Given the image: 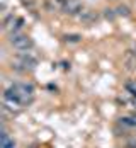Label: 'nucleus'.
Masks as SVG:
<instances>
[{
	"mask_svg": "<svg viewBox=\"0 0 136 148\" xmlns=\"http://www.w3.org/2000/svg\"><path fill=\"white\" fill-rule=\"evenodd\" d=\"M106 19H109V21H114V17H116V14H114V10H109V9H107L106 10Z\"/></svg>",
	"mask_w": 136,
	"mask_h": 148,
	"instance_id": "1a4fd4ad",
	"label": "nucleus"
},
{
	"mask_svg": "<svg viewBox=\"0 0 136 148\" xmlns=\"http://www.w3.org/2000/svg\"><path fill=\"white\" fill-rule=\"evenodd\" d=\"M10 43L14 45V48L21 49V51H27V49H31L32 45H34L32 39L27 38V36H12V38H10Z\"/></svg>",
	"mask_w": 136,
	"mask_h": 148,
	"instance_id": "f257e3e1",
	"label": "nucleus"
},
{
	"mask_svg": "<svg viewBox=\"0 0 136 148\" xmlns=\"http://www.w3.org/2000/svg\"><path fill=\"white\" fill-rule=\"evenodd\" d=\"M116 14H118V15H124V17H128V15H129V9H128L126 5H119V7H118V10H116Z\"/></svg>",
	"mask_w": 136,
	"mask_h": 148,
	"instance_id": "6e6552de",
	"label": "nucleus"
},
{
	"mask_svg": "<svg viewBox=\"0 0 136 148\" xmlns=\"http://www.w3.org/2000/svg\"><path fill=\"white\" fill-rule=\"evenodd\" d=\"M58 3H63V5H66V3H68V0H58Z\"/></svg>",
	"mask_w": 136,
	"mask_h": 148,
	"instance_id": "9b49d317",
	"label": "nucleus"
},
{
	"mask_svg": "<svg viewBox=\"0 0 136 148\" xmlns=\"http://www.w3.org/2000/svg\"><path fill=\"white\" fill-rule=\"evenodd\" d=\"M2 148H15L14 140H10L7 133H2Z\"/></svg>",
	"mask_w": 136,
	"mask_h": 148,
	"instance_id": "20e7f679",
	"label": "nucleus"
},
{
	"mask_svg": "<svg viewBox=\"0 0 136 148\" xmlns=\"http://www.w3.org/2000/svg\"><path fill=\"white\" fill-rule=\"evenodd\" d=\"M66 14H77L80 10V2L78 0H68V3L65 5Z\"/></svg>",
	"mask_w": 136,
	"mask_h": 148,
	"instance_id": "7ed1b4c3",
	"label": "nucleus"
},
{
	"mask_svg": "<svg viewBox=\"0 0 136 148\" xmlns=\"http://www.w3.org/2000/svg\"><path fill=\"white\" fill-rule=\"evenodd\" d=\"M24 5H29V7H34V0H22Z\"/></svg>",
	"mask_w": 136,
	"mask_h": 148,
	"instance_id": "9d476101",
	"label": "nucleus"
},
{
	"mask_svg": "<svg viewBox=\"0 0 136 148\" xmlns=\"http://www.w3.org/2000/svg\"><path fill=\"white\" fill-rule=\"evenodd\" d=\"M80 19H82L83 22H87V24H92V22L97 21V14H95V12H85V14H82Z\"/></svg>",
	"mask_w": 136,
	"mask_h": 148,
	"instance_id": "39448f33",
	"label": "nucleus"
},
{
	"mask_svg": "<svg viewBox=\"0 0 136 148\" xmlns=\"http://www.w3.org/2000/svg\"><path fill=\"white\" fill-rule=\"evenodd\" d=\"M65 41L66 43H80L82 41V36L80 34H66L65 36Z\"/></svg>",
	"mask_w": 136,
	"mask_h": 148,
	"instance_id": "423d86ee",
	"label": "nucleus"
},
{
	"mask_svg": "<svg viewBox=\"0 0 136 148\" xmlns=\"http://www.w3.org/2000/svg\"><path fill=\"white\" fill-rule=\"evenodd\" d=\"M121 124L124 126H136V118H121Z\"/></svg>",
	"mask_w": 136,
	"mask_h": 148,
	"instance_id": "0eeeda50",
	"label": "nucleus"
},
{
	"mask_svg": "<svg viewBox=\"0 0 136 148\" xmlns=\"http://www.w3.org/2000/svg\"><path fill=\"white\" fill-rule=\"evenodd\" d=\"M19 60H21L22 66H26V68H34V66L38 65V60L34 58V56H31L29 53H26V55H21V56H19Z\"/></svg>",
	"mask_w": 136,
	"mask_h": 148,
	"instance_id": "f03ea898",
	"label": "nucleus"
}]
</instances>
